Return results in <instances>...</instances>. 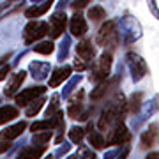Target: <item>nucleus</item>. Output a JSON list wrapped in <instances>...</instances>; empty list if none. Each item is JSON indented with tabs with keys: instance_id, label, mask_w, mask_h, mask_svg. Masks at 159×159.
<instances>
[{
	"instance_id": "nucleus-45",
	"label": "nucleus",
	"mask_w": 159,
	"mask_h": 159,
	"mask_svg": "<svg viewBox=\"0 0 159 159\" xmlns=\"http://www.w3.org/2000/svg\"><path fill=\"white\" fill-rule=\"evenodd\" d=\"M43 0H32V4H41Z\"/></svg>"
},
{
	"instance_id": "nucleus-25",
	"label": "nucleus",
	"mask_w": 159,
	"mask_h": 159,
	"mask_svg": "<svg viewBox=\"0 0 159 159\" xmlns=\"http://www.w3.org/2000/svg\"><path fill=\"white\" fill-rule=\"evenodd\" d=\"M85 134H87V131L83 129V127H80V125H73V127L69 129V140L73 143H78V145L83 142Z\"/></svg>"
},
{
	"instance_id": "nucleus-39",
	"label": "nucleus",
	"mask_w": 159,
	"mask_h": 159,
	"mask_svg": "<svg viewBox=\"0 0 159 159\" xmlns=\"http://www.w3.org/2000/svg\"><path fill=\"white\" fill-rule=\"evenodd\" d=\"M9 71H11V67H9V66H2V67H0V81H4V80L7 78Z\"/></svg>"
},
{
	"instance_id": "nucleus-6",
	"label": "nucleus",
	"mask_w": 159,
	"mask_h": 159,
	"mask_svg": "<svg viewBox=\"0 0 159 159\" xmlns=\"http://www.w3.org/2000/svg\"><path fill=\"white\" fill-rule=\"evenodd\" d=\"M108 133L110 134L106 138V147L108 145H124V143H127L131 140V131L125 127L124 122H120L115 127H111Z\"/></svg>"
},
{
	"instance_id": "nucleus-19",
	"label": "nucleus",
	"mask_w": 159,
	"mask_h": 159,
	"mask_svg": "<svg viewBox=\"0 0 159 159\" xmlns=\"http://www.w3.org/2000/svg\"><path fill=\"white\" fill-rule=\"evenodd\" d=\"M27 129V122H16L14 125H9V127H6V129L0 133V138H4V140H14V138L21 136L23 131Z\"/></svg>"
},
{
	"instance_id": "nucleus-36",
	"label": "nucleus",
	"mask_w": 159,
	"mask_h": 159,
	"mask_svg": "<svg viewBox=\"0 0 159 159\" xmlns=\"http://www.w3.org/2000/svg\"><path fill=\"white\" fill-rule=\"evenodd\" d=\"M120 147H122V145H117V147L113 148V150H108V152L104 154V159H117L120 156Z\"/></svg>"
},
{
	"instance_id": "nucleus-4",
	"label": "nucleus",
	"mask_w": 159,
	"mask_h": 159,
	"mask_svg": "<svg viewBox=\"0 0 159 159\" xmlns=\"http://www.w3.org/2000/svg\"><path fill=\"white\" fill-rule=\"evenodd\" d=\"M125 64H127V67H129L131 78H133V81H134V83L142 81V80L147 76L148 66H147V62H145V60L140 57V55H138V53H133V51H129V53L125 55Z\"/></svg>"
},
{
	"instance_id": "nucleus-2",
	"label": "nucleus",
	"mask_w": 159,
	"mask_h": 159,
	"mask_svg": "<svg viewBox=\"0 0 159 159\" xmlns=\"http://www.w3.org/2000/svg\"><path fill=\"white\" fill-rule=\"evenodd\" d=\"M111 64H113L111 53L110 51H104L101 57L94 62V66L90 69V74H89V80H90L92 83H96V85L106 81L110 78V73H111Z\"/></svg>"
},
{
	"instance_id": "nucleus-5",
	"label": "nucleus",
	"mask_w": 159,
	"mask_h": 159,
	"mask_svg": "<svg viewBox=\"0 0 159 159\" xmlns=\"http://www.w3.org/2000/svg\"><path fill=\"white\" fill-rule=\"evenodd\" d=\"M50 32V25L44 21H32L25 27L23 30V41H25V44H34L35 41L43 39L46 34Z\"/></svg>"
},
{
	"instance_id": "nucleus-24",
	"label": "nucleus",
	"mask_w": 159,
	"mask_h": 159,
	"mask_svg": "<svg viewBox=\"0 0 159 159\" xmlns=\"http://www.w3.org/2000/svg\"><path fill=\"white\" fill-rule=\"evenodd\" d=\"M81 113H83V101H80V99H71V102H69V106H67L69 119H78Z\"/></svg>"
},
{
	"instance_id": "nucleus-44",
	"label": "nucleus",
	"mask_w": 159,
	"mask_h": 159,
	"mask_svg": "<svg viewBox=\"0 0 159 159\" xmlns=\"http://www.w3.org/2000/svg\"><path fill=\"white\" fill-rule=\"evenodd\" d=\"M66 159H81V157H80L78 154H73V156H69V157H66Z\"/></svg>"
},
{
	"instance_id": "nucleus-7",
	"label": "nucleus",
	"mask_w": 159,
	"mask_h": 159,
	"mask_svg": "<svg viewBox=\"0 0 159 159\" xmlns=\"http://www.w3.org/2000/svg\"><path fill=\"white\" fill-rule=\"evenodd\" d=\"M44 92H46V87H43V85L27 87V89H23L21 92H18L16 96H14V101H16L18 106H27V104H30L34 99L43 96Z\"/></svg>"
},
{
	"instance_id": "nucleus-14",
	"label": "nucleus",
	"mask_w": 159,
	"mask_h": 159,
	"mask_svg": "<svg viewBox=\"0 0 159 159\" xmlns=\"http://www.w3.org/2000/svg\"><path fill=\"white\" fill-rule=\"evenodd\" d=\"M71 73H73V69L69 67V66L57 67L53 73L50 74V87H51V89H57L58 85H62L66 80L71 78Z\"/></svg>"
},
{
	"instance_id": "nucleus-17",
	"label": "nucleus",
	"mask_w": 159,
	"mask_h": 159,
	"mask_svg": "<svg viewBox=\"0 0 159 159\" xmlns=\"http://www.w3.org/2000/svg\"><path fill=\"white\" fill-rule=\"evenodd\" d=\"M53 2H55V0H44L43 4H34L32 7L25 9V18H29V20H35V18L46 14V12L50 11V7L53 6Z\"/></svg>"
},
{
	"instance_id": "nucleus-37",
	"label": "nucleus",
	"mask_w": 159,
	"mask_h": 159,
	"mask_svg": "<svg viewBox=\"0 0 159 159\" xmlns=\"http://www.w3.org/2000/svg\"><path fill=\"white\" fill-rule=\"evenodd\" d=\"M9 148H11V140H4V138H2V140H0V156L4 152H7Z\"/></svg>"
},
{
	"instance_id": "nucleus-16",
	"label": "nucleus",
	"mask_w": 159,
	"mask_h": 159,
	"mask_svg": "<svg viewBox=\"0 0 159 159\" xmlns=\"http://www.w3.org/2000/svg\"><path fill=\"white\" fill-rule=\"evenodd\" d=\"M76 55H78L80 58H83L85 62L90 64L94 58H96V48L92 46L90 41L83 39L81 43H78V46H76Z\"/></svg>"
},
{
	"instance_id": "nucleus-8",
	"label": "nucleus",
	"mask_w": 159,
	"mask_h": 159,
	"mask_svg": "<svg viewBox=\"0 0 159 159\" xmlns=\"http://www.w3.org/2000/svg\"><path fill=\"white\" fill-rule=\"evenodd\" d=\"M66 25H67V16H66V12L64 11L53 12L50 16V32H48L51 39L60 37V35L64 34V30H66Z\"/></svg>"
},
{
	"instance_id": "nucleus-43",
	"label": "nucleus",
	"mask_w": 159,
	"mask_h": 159,
	"mask_svg": "<svg viewBox=\"0 0 159 159\" xmlns=\"http://www.w3.org/2000/svg\"><path fill=\"white\" fill-rule=\"evenodd\" d=\"M11 57H12L11 53H7V55H4V57L0 58V66H2V64H6V60H9V58H11Z\"/></svg>"
},
{
	"instance_id": "nucleus-10",
	"label": "nucleus",
	"mask_w": 159,
	"mask_h": 159,
	"mask_svg": "<svg viewBox=\"0 0 159 159\" xmlns=\"http://www.w3.org/2000/svg\"><path fill=\"white\" fill-rule=\"evenodd\" d=\"M51 66L50 62H43V60H34L29 66V73L32 74V78L35 81H44L46 78H50Z\"/></svg>"
},
{
	"instance_id": "nucleus-18",
	"label": "nucleus",
	"mask_w": 159,
	"mask_h": 159,
	"mask_svg": "<svg viewBox=\"0 0 159 159\" xmlns=\"http://www.w3.org/2000/svg\"><path fill=\"white\" fill-rule=\"evenodd\" d=\"M46 145H30V147H25L20 150V154H18L14 159H39L43 154L46 152Z\"/></svg>"
},
{
	"instance_id": "nucleus-40",
	"label": "nucleus",
	"mask_w": 159,
	"mask_h": 159,
	"mask_svg": "<svg viewBox=\"0 0 159 159\" xmlns=\"http://www.w3.org/2000/svg\"><path fill=\"white\" fill-rule=\"evenodd\" d=\"M69 2H73V0H60V2L57 4V9L58 11H64V7L69 6Z\"/></svg>"
},
{
	"instance_id": "nucleus-3",
	"label": "nucleus",
	"mask_w": 159,
	"mask_h": 159,
	"mask_svg": "<svg viewBox=\"0 0 159 159\" xmlns=\"http://www.w3.org/2000/svg\"><path fill=\"white\" fill-rule=\"evenodd\" d=\"M119 32H120V39L124 41L125 44H131V43H134L142 37V25L138 23V20L125 14L119 20Z\"/></svg>"
},
{
	"instance_id": "nucleus-42",
	"label": "nucleus",
	"mask_w": 159,
	"mask_h": 159,
	"mask_svg": "<svg viewBox=\"0 0 159 159\" xmlns=\"http://www.w3.org/2000/svg\"><path fill=\"white\" fill-rule=\"evenodd\" d=\"M145 159H159V150H157V152H150Z\"/></svg>"
},
{
	"instance_id": "nucleus-15",
	"label": "nucleus",
	"mask_w": 159,
	"mask_h": 159,
	"mask_svg": "<svg viewBox=\"0 0 159 159\" xmlns=\"http://www.w3.org/2000/svg\"><path fill=\"white\" fill-rule=\"evenodd\" d=\"M117 81H119V78L115 80H106V81H102V83H99V85L96 87V89H92L90 92V99L92 101H101L102 97H106V94H108L111 89H115L117 87Z\"/></svg>"
},
{
	"instance_id": "nucleus-9",
	"label": "nucleus",
	"mask_w": 159,
	"mask_h": 159,
	"mask_svg": "<svg viewBox=\"0 0 159 159\" xmlns=\"http://www.w3.org/2000/svg\"><path fill=\"white\" fill-rule=\"evenodd\" d=\"M159 145V124H150L147 129L142 133V138H140V147L148 150V148H154Z\"/></svg>"
},
{
	"instance_id": "nucleus-34",
	"label": "nucleus",
	"mask_w": 159,
	"mask_h": 159,
	"mask_svg": "<svg viewBox=\"0 0 159 159\" xmlns=\"http://www.w3.org/2000/svg\"><path fill=\"white\" fill-rule=\"evenodd\" d=\"M69 150H71V145L64 142V145H60V147H58L57 150H55V154H53V156H55V157H62V156H66V154H67Z\"/></svg>"
},
{
	"instance_id": "nucleus-20",
	"label": "nucleus",
	"mask_w": 159,
	"mask_h": 159,
	"mask_svg": "<svg viewBox=\"0 0 159 159\" xmlns=\"http://www.w3.org/2000/svg\"><path fill=\"white\" fill-rule=\"evenodd\" d=\"M85 131L89 133V143H90L96 150H101V148L106 147V142H104L102 134L97 133V131H94V124H89V127H87Z\"/></svg>"
},
{
	"instance_id": "nucleus-31",
	"label": "nucleus",
	"mask_w": 159,
	"mask_h": 159,
	"mask_svg": "<svg viewBox=\"0 0 159 159\" xmlns=\"http://www.w3.org/2000/svg\"><path fill=\"white\" fill-rule=\"evenodd\" d=\"M69 46H71V37H69V35H64L62 43H60V48H58V60H60V62L67 58V55H69Z\"/></svg>"
},
{
	"instance_id": "nucleus-32",
	"label": "nucleus",
	"mask_w": 159,
	"mask_h": 159,
	"mask_svg": "<svg viewBox=\"0 0 159 159\" xmlns=\"http://www.w3.org/2000/svg\"><path fill=\"white\" fill-rule=\"evenodd\" d=\"M80 157H81V159H97L96 154L92 152L90 148H85L81 143H80Z\"/></svg>"
},
{
	"instance_id": "nucleus-26",
	"label": "nucleus",
	"mask_w": 159,
	"mask_h": 159,
	"mask_svg": "<svg viewBox=\"0 0 159 159\" xmlns=\"http://www.w3.org/2000/svg\"><path fill=\"white\" fill-rule=\"evenodd\" d=\"M34 51L39 55H50L55 51V44H53V41H41L34 46Z\"/></svg>"
},
{
	"instance_id": "nucleus-1",
	"label": "nucleus",
	"mask_w": 159,
	"mask_h": 159,
	"mask_svg": "<svg viewBox=\"0 0 159 159\" xmlns=\"http://www.w3.org/2000/svg\"><path fill=\"white\" fill-rule=\"evenodd\" d=\"M120 43V32H119V21L117 20H108L102 23L99 32L96 35V44L104 48V50H115Z\"/></svg>"
},
{
	"instance_id": "nucleus-21",
	"label": "nucleus",
	"mask_w": 159,
	"mask_h": 159,
	"mask_svg": "<svg viewBox=\"0 0 159 159\" xmlns=\"http://www.w3.org/2000/svg\"><path fill=\"white\" fill-rule=\"evenodd\" d=\"M143 106V94L142 92H134L133 96L127 99V113L136 115Z\"/></svg>"
},
{
	"instance_id": "nucleus-46",
	"label": "nucleus",
	"mask_w": 159,
	"mask_h": 159,
	"mask_svg": "<svg viewBox=\"0 0 159 159\" xmlns=\"http://www.w3.org/2000/svg\"><path fill=\"white\" fill-rule=\"evenodd\" d=\"M53 157H55V156H50V157H46V159H53Z\"/></svg>"
},
{
	"instance_id": "nucleus-29",
	"label": "nucleus",
	"mask_w": 159,
	"mask_h": 159,
	"mask_svg": "<svg viewBox=\"0 0 159 159\" xmlns=\"http://www.w3.org/2000/svg\"><path fill=\"white\" fill-rule=\"evenodd\" d=\"M60 96L58 94H53L51 96V99H50V104H48V108H46V117H53V115L57 113L58 110H60Z\"/></svg>"
},
{
	"instance_id": "nucleus-27",
	"label": "nucleus",
	"mask_w": 159,
	"mask_h": 159,
	"mask_svg": "<svg viewBox=\"0 0 159 159\" xmlns=\"http://www.w3.org/2000/svg\"><path fill=\"white\" fill-rule=\"evenodd\" d=\"M51 136H53V131H39V133H34L32 143H35V145H48Z\"/></svg>"
},
{
	"instance_id": "nucleus-38",
	"label": "nucleus",
	"mask_w": 159,
	"mask_h": 159,
	"mask_svg": "<svg viewBox=\"0 0 159 159\" xmlns=\"http://www.w3.org/2000/svg\"><path fill=\"white\" fill-rule=\"evenodd\" d=\"M147 2H148V7H150L152 14L156 16V20H159V9H157V4H156V0H147Z\"/></svg>"
},
{
	"instance_id": "nucleus-33",
	"label": "nucleus",
	"mask_w": 159,
	"mask_h": 159,
	"mask_svg": "<svg viewBox=\"0 0 159 159\" xmlns=\"http://www.w3.org/2000/svg\"><path fill=\"white\" fill-rule=\"evenodd\" d=\"M89 4H90V0H73V2L69 4V6L73 7L74 11H80V9H83V7H87Z\"/></svg>"
},
{
	"instance_id": "nucleus-13",
	"label": "nucleus",
	"mask_w": 159,
	"mask_h": 159,
	"mask_svg": "<svg viewBox=\"0 0 159 159\" xmlns=\"http://www.w3.org/2000/svg\"><path fill=\"white\" fill-rule=\"evenodd\" d=\"M159 110V96H156L152 99V101H148V102H143V106H142V110L138 111V120H136V124L134 125H140L142 122H145V120L150 117V115H154L156 111Z\"/></svg>"
},
{
	"instance_id": "nucleus-12",
	"label": "nucleus",
	"mask_w": 159,
	"mask_h": 159,
	"mask_svg": "<svg viewBox=\"0 0 159 159\" xmlns=\"http://www.w3.org/2000/svg\"><path fill=\"white\" fill-rule=\"evenodd\" d=\"M69 30H71V34H73L74 37H81V35H85L87 30H89L85 18L81 16L78 11L71 16V21H69Z\"/></svg>"
},
{
	"instance_id": "nucleus-41",
	"label": "nucleus",
	"mask_w": 159,
	"mask_h": 159,
	"mask_svg": "<svg viewBox=\"0 0 159 159\" xmlns=\"http://www.w3.org/2000/svg\"><path fill=\"white\" fill-rule=\"evenodd\" d=\"M127 154H129V147H125L124 150H122V154H120L117 159H125V157H127Z\"/></svg>"
},
{
	"instance_id": "nucleus-22",
	"label": "nucleus",
	"mask_w": 159,
	"mask_h": 159,
	"mask_svg": "<svg viewBox=\"0 0 159 159\" xmlns=\"http://www.w3.org/2000/svg\"><path fill=\"white\" fill-rule=\"evenodd\" d=\"M18 115H20V111H18L16 106H11V104L2 106V108H0V125H4V124H7V122L14 120Z\"/></svg>"
},
{
	"instance_id": "nucleus-23",
	"label": "nucleus",
	"mask_w": 159,
	"mask_h": 159,
	"mask_svg": "<svg viewBox=\"0 0 159 159\" xmlns=\"http://www.w3.org/2000/svg\"><path fill=\"white\" fill-rule=\"evenodd\" d=\"M44 102H46V97H44V94H43V96H39L37 99H34L30 104H27V108H25V115H27V117H35V115L43 110Z\"/></svg>"
},
{
	"instance_id": "nucleus-30",
	"label": "nucleus",
	"mask_w": 159,
	"mask_h": 159,
	"mask_svg": "<svg viewBox=\"0 0 159 159\" xmlns=\"http://www.w3.org/2000/svg\"><path fill=\"white\" fill-rule=\"evenodd\" d=\"M89 18H90L92 21H101V20L106 18V11L101 6H92L89 9Z\"/></svg>"
},
{
	"instance_id": "nucleus-35",
	"label": "nucleus",
	"mask_w": 159,
	"mask_h": 159,
	"mask_svg": "<svg viewBox=\"0 0 159 159\" xmlns=\"http://www.w3.org/2000/svg\"><path fill=\"white\" fill-rule=\"evenodd\" d=\"M74 67L78 69V73H83V71L89 67V62H85L83 58H80L78 55H76V60H74Z\"/></svg>"
},
{
	"instance_id": "nucleus-11",
	"label": "nucleus",
	"mask_w": 159,
	"mask_h": 159,
	"mask_svg": "<svg viewBox=\"0 0 159 159\" xmlns=\"http://www.w3.org/2000/svg\"><path fill=\"white\" fill-rule=\"evenodd\" d=\"M25 78H27V71H18V73L11 74V78H9V83H7V87L4 89V94H6L7 97H14L18 94V90L21 89V83L25 81Z\"/></svg>"
},
{
	"instance_id": "nucleus-28",
	"label": "nucleus",
	"mask_w": 159,
	"mask_h": 159,
	"mask_svg": "<svg viewBox=\"0 0 159 159\" xmlns=\"http://www.w3.org/2000/svg\"><path fill=\"white\" fill-rule=\"evenodd\" d=\"M80 81H81V74H76V76H73V78H69V81L64 85V90H62V97H64V99H67V97L71 96V92L78 87Z\"/></svg>"
}]
</instances>
